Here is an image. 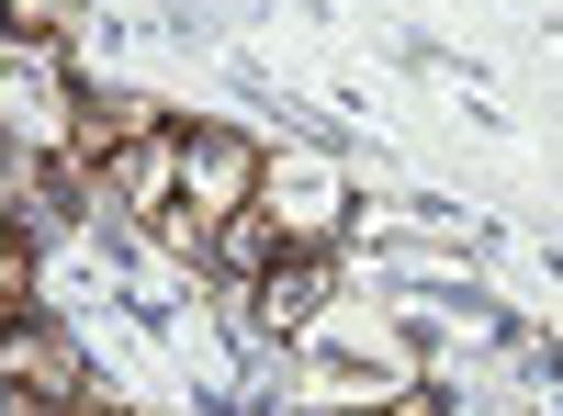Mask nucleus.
Returning a JSON list of instances; mask_svg holds the SVG:
<instances>
[{"label": "nucleus", "instance_id": "nucleus-1", "mask_svg": "<svg viewBox=\"0 0 563 416\" xmlns=\"http://www.w3.org/2000/svg\"><path fill=\"white\" fill-rule=\"evenodd\" d=\"M260 169H271V158L249 147L238 124H180V203L147 225V237L180 248V259H214V248H225V225L260 203Z\"/></svg>", "mask_w": 563, "mask_h": 416}, {"label": "nucleus", "instance_id": "nucleus-2", "mask_svg": "<svg viewBox=\"0 0 563 416\" xmlns=\"http://www.w3.org/2000/svg\"><path fill=\"white\" fill-rule=\"evenodd\" d=\"M102 192H113L135 225H158V214L180 203V124H158V135H124V147L102 158Z\"/></svg>", "mask_w": 563, "mask_h": 416}, {"label": "nucleus", "instance_id": "nucleus-3", "mask_svg": "<svg viewBox=\"0 0 563 416\" xmlns=\"http://www.w3.org/2000/svg\"><path fill=\"white\" fill-rule=\"evenodd\" d=\"M0 383L12 394H34V405H79V349L57 338V327H0Z\"/></svg>", "mask_w": 563, "mask_h": 416}, {"label": "nucleus", "instance_id": "nucleus-4", "mask_svg": "<svg viewBox=\"0 0 563 416\" xmlns=\"http://www.w3.org/2000/svg\"><path fill=\"white\" fill-rule=\"evenodd\" d=\"M327 293V248H294V259H271L260 270V327H305Z\"/></svg>", "mask_w": 563, "mask_h": 416}, {"label": "nucleus", "instance_id": "nucleus-5", "mask_svg": "<svg viewBox=\"0 0 563 416\" xmlns=\"http://www.w3.org/2000/svg\"><path fill=\"white\" fill-rule=\"evenodd\" d=\"M68 12H79V0H0V23H12L23 45H45V34H68Z\"/></svg>", "mask_w": 563, "mask_h": 416}, {"label": "nucleus", "instance_id": "nucleus-6", "mask_svg": "<svg viewBox=\"0 0 563 416\" xmlns=\"http://www.w3.org/2000/svg\"><path fill=\"white\" fill-rule=\"evenodd\" d=\"M0 293H23V237H12V214H0Z\"/></svg>", "mask_w": 563, "mask_h": 416}, {"label": "nucleus", "instance_id": "nucleus-7", "mask_svg": "<svg viewBox=\"0 0 563 416\" xmlns=\"http://www.w3.org/2000/svg\"><path fill=\"white\" fill-rule=\"evenodd\" d=\"M0 416H45V405H34V394H12V383H0Z\"/></svg>", "mask_w": 563, "mask_h": 416}, {"label": "nucleus", "instance_id": "nucleus-8", "mask_svg": "<svg viewBox=\"0 0 563 416\" xmlns=\"http://www.w3.org/2000/svg\"><path fill=\"white\" fill-rule=\"evenodd\" d=\"M68 416H124V405H68Z\"/></svg>", "mask_w": 563, "mask_h": 416}, {"label": "nucleus", "instance_id": "nucleus-9", "mask_svg": "<svg viewBox=\"0 0 563 416\" xmlns=\"http://www.w3.org/2000/svg\"><path fill=\"white\" fill-rule=\"evenodd\" d=\"M45 416H68V405H45Z\"/></svg>", "mask_w": 563, "mask_h": 416}]
</instances>
